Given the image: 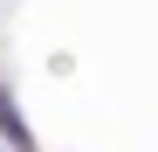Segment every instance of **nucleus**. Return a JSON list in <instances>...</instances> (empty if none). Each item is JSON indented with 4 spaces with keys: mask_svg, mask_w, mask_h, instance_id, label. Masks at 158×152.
Returning a JSON list of instances; mask_svg holds the SVG:
<instances>
[{
    "mask_svg": "<svg viewBox=\"0 0 158 152\" xmlns=\"http://www.w3.org/2000/svg\"><path fill=\"white\" fill-rule=\"evenodd\" d=\"M0 138H7L14 152H35V132L21 124V111H14V97H7V90H0Z\"/></svg>",
    "mask_w": 158,
    "mask_h": 152,
    "instance_id": "1",
    "label": "nucleus"
}]
</instances>
